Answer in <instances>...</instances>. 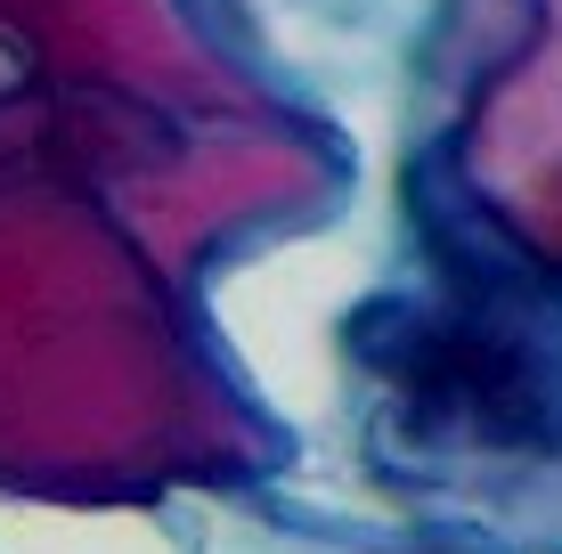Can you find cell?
<instances>
[{"instance_id": "obj_1", "label": "cell", "mask_w": 562, "mask_h": 554, "mask_svg": "<svg viewBox=\"0 0 562 554\" xmlns=\"http://www.w3.org/2000/svg\"><path fill=\"white\" fill-rule=\"evenodd\" d=\"M392 278V204L367 180L326 228L254 245L204 278V318L237 384L302 441H335L351 416V327Z\"/></svg>"}, {"instance_id": "obj_2", "label": "cell", "mask_w": 562, "mask_h": 554, "mask_svg": "<svg viewBox=\"0 0 562 554\" xmlns=\"http://www.w3.org/2000/svg\"><path fill=\"white\" fill-rule=\"evenodd\" d=\"M196 9L261 82L342 114L359 139H392L416 66L457 0H196Z\"/></svg>"}, {"instance_id": "obj_3", "label": "cell", "mask_w": 562, "mask_h": 554, "mask_svg": "<svg viewBox=\"0 0 562 554\" xmlns=\"http://www.w3.org/2000/svg\"><path fill=\"white\" fill-rule=\"evenodd\" d=\"M481 204L538 270L562 278V0H530V42L481 131Z\"/></svg>"}, {"instance_id": "obj_4", "label": "cell", "mask_w": 562, "mask_h": 554, "mask_svg": "<svg viewBox=\"0 0 562 554\" xmlns=\"http://www.w3.org/2000/svg\"><path fill=\"white\" fill-rule=\"evenodd\" d=\"M188 530V554H457L408 522L351 506H302L294 489H204L171 506Z\"/></svg>"}, {"instance_id": "obj_5", "label": "cell", "mask_w": 562, "mask_h": 554, "mask_svg": "<svg viewBox=\"0 0 562 554\" xmlns=\"http://www.w3.org/2000/svg\"><path fill=\"white\" fill-rule=\"evenodd\" d=\"M0 554H188V530L147 506H42L0 489Z\"/></svg>"}]
</instances>
